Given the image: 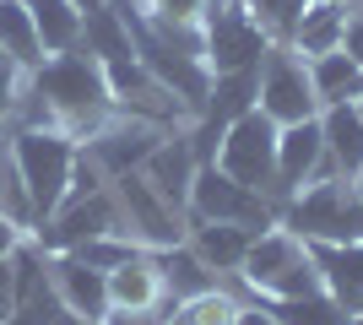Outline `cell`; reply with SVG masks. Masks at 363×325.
<instances>
[{
  "mask_svg": "<svg viewBox=\"0 0 363 325\" xmlns=\"http://www.w3.org/2000/svg\"><path fill=\"white\" fill-rule=\"evenodd\" d=\"M28 87L49 103L55 125H60L71 141H87L92 130L114 114V87H108V71L92 60L87 49L44 55V60L28 71Z\"/></svg>",
  "mask_w": 363,
  "mask_h": 325,
  "instance_id": "obj_1",
  "label": "cell"
},
{
  "mask_svg": "<svg viewBox=\"0 0 363 325\" xmlns=\"http://www.w3.org/2000/svg\"><path fill=\"white\" fill-rule=\"evenodd\" d=\"M277 222L303 244H352L363 239V201L352 179H315L277 206Z\"/></svg>",
  "mask_w": 363,
  "mask_h": 325,
  "instance_id": "obj_2",
  "label": "cell"
},
{
  "mask_svg": "<svg viewBox=\"0 0 363 325\" xmlns=\"http://www.w3.org/2000/svg\"><path fill=\"white\" fill-rule=\"evenodd\" d=\"M11 157H16V173H22V190H28V206H33V228H38L71 195L76 141L65 130H16Z\"/></svg>",
  "mask_w": 363,
  "mask_h": 325,
  "instance_id": "obj_3",
  "label": "cell"
},
{
  "mask_svg": "<svg viewBox=\"0 0 363 325\" xmlns=\"http://www.w3.org/2000/svg\"><path fill=\"white\" fill-rule=\"evenodd\" d=\"M239 277H244V287H255L260 298H298V293L325 287L315 255H309V244H303L298 233H288L282 222H272V228L250 244Z\"/></svg>",
  "mask_w": 363,
  "mask_h": 325,
  "instance_id": "obj_4",
  "label": "cell"
},
{
  "mask_svg": "<svg viewBox=\"0 0 363 325\" xmlns=\"http://www.w3.org/2000/svg\"><path fill=\"white\" fill-rule=\"evenodd\" d=\"M201 49H206V71L228 76V71H255L272 55V38L244 11V0H206L201 6Z\"/></svg>",
  "mask_w": 363,
  "mask_h": 325,
  "instance_id": "obj_5",
  "label": "cell"
},
{
  "mask_svg": "<svg viewBox=\"0 0 363 325\" xmlns=\"http://www.w3.org/2000/svg\"><path fill=\"white\" fill-rule=\"evenodd\" d=\"M277 130H282V125H277L272 114L250 108V114H239V120L223 130L217 157H212L223 173H233L239 185L260 190L272 206H277Z\"/></svg>",
  "mask_w": 363,
  "mask_h": 325,
  "instance_id": "obj_6",
  "label": "cell"
},
{
  "mask_svg": "<svg viewBox=\"0 0 363 325\" xmlns=\"http://www.w3.org/2000/svg\"><path fill=\"white\" fill-rule=\"evenodd\" d=\"M108 190H114L120 228H125L130 244H141V249H174V244H184V233H190V228H184V212H174V206L147 185V173H141V169L108 179Z\"/></svg>",
  "mask_w": 363,
  "mask_h": 325,
  "instance_id": "obj_7",
  "label": "cell"
},
{
  "mask_svg": "<svg viewBox=\"0 0 363 325\" xmlns=\"http://www.w3.org/2000/svg\"><path fill=\"white\" fill-rule=\"evenodd\" d=\"M104 233H120V206H114V190H87V195H65L55 206V217L38 222V244L49 255H71L76 244H87V239H104Z\"/></svg>",
  "mask_w": 363,
  "mask_h": 325,
  "instance_id": "obj_8",
  "label": "cell"
},
{
  "mask_svg": "<svg viewBox=\"0 0 363 325\" xmlns=\"http://www.w3.org/2000/svg\"><path fill=\"white\" fill-rule=\"evenodd\" d=\"M190 217L201 222H250V228H272L277 206L260 195V190L239 185L233 173H223L217 163H201L196 185H190Z\"/></svg>",
  "mask_w": 363,
  "mask_h": 325,
  "instance_id": "obj_9",
  "label": "cell"
},
{
  "mask_svg": "<svg viewBox=\"0 0 363 325\" xmlns=\"http://www.w3.org/2000/svg\"><path fill=\"white\" fill-rule=\"evenodd\" d=\"M260 114H272L277 125H298V120H315L320 114V98H315V81H309V65L288 49H277L260 60V98H255Z\"/></svg>",
  "mask_w": 363,
  "mask_h": 325,
  "instance_id": "obj_10",
  "label": "cell"
},
{
  "mask_svg": "<svg viewBox=\"0 0 363 325\" xmlns=\"http://www.w3.org/2000/svg\"><path fill=\"white\" fill-rule=\"evenodd\" d=\"M163 136H168L163 125H147V120H136V114H120V108H114V114H108V120L98 125L87 141H76V147L98 163V173H104V179H120V173L141 169V163L152 157V147H157Z\"/></svg>",
  "mask_w": 363,
  "mask_h": 325,
  "instance_id": "obj_11",
  "label": "cell"
},
{
  "mask_svg": "<svg viewBox=\"0 0 363 325\" xmlns=\"http://www.w3.org/2000/svg\"><path fill=\"white\" fill-rule=\"evenodd\" d=\"M315 179H331V169H325L320 114L277 130V206L288 201V195H298L303 185H315Z\"/></svg>",
  "mask_w": 363,
  "mask_h": 325,
  "instance_id": "obj_12",
  "label": "cell"
},
{
  "mask_svg": "<svg viewBox=\"0 0 363 325\" xmlns=\"http://www.w3.org/2000/svg\"><path fill=\"white\" fill-rule=\"evenodd\" d=\"M49 277H55V293H60L65 314L104 325V314H108V271L76 261V255H49Z\"/></svg>",
  "mask_w": 363,
  "mask_h": 325,
  "instance_id": "obj_13",
  "label": "cell"
},
{
  "mask_svg": "<svg viewBox=\"0 0 363 325\" xmlns=\"http://www.w3.org/2000/svg\"><path fill=\"white\" fill-rule=\"evenodd\" d=\"M157 304H179L163 282L157 249H136L130 261L108 271V309H157Z\"/></svg>",
  "mask_w": 363,
  "mask_h": 325,
  "instance_id": "obj_14",
  "label": "cell"
},
{
  "mask_svg": "<svg viewBox=\"0 0 363 325\" xmlns=\"http://www.w3.org/2000/svg\"><path fill=\"white\" fill-rule=\"evenodd\" d=\"M196 152H190V136H163L157 147H152V157L141 163V173H147V185L163 195L174 212L190 217V185H196Z\"/></svg>",
  "mask_w": 363,
  "mask_h": 325,
  "instance_id": "obj_15",
  "label": "cell"
},
{
  "mask_svg": "<svg viewBox=\"0 0 363 325\" xmlns=\"http://www.w3.org/2000/svg\"><path fill=\"white\" fill-rule=\"evenodd\" d=\"M309 255L320 266L325 293L358 320L363 314V239H352V244H309Z\"/></svg>",
  "mask_w": 363,
  "mask_h": 325,
  "instance_id": "obj_16",
  "label": "cell"
},
{
  "mask_svg": "<svg viewBox=\"0 0 363 325\" xmlns=\"http://www.w3.org/2000/svg\"><path fill=\"white\" fill-rule=\"evenodd\" d=\"M260 233L266 228H250V222H201V217H190V239L184 244L223 277V271H239L244 266V255H250V244Z\"/></svg>",
  "mask_w": 363,
  "mask_h": 325,
  "instance_id": "obj_17",
  "label": "cell"
},
{
  "mask_svg": "<svg viewBox=\"0 0 363 325\" xmlns=\"http://www.w3.org/2000/svg\"><path fill=\"white\" fill-rule=\"evenodd\" d=\"M320 136H325V169H331V179H352L363 169V108L331 103L320 114Z\"/></svg>",
  "mask_w": 363,
  "mask_h": 325,
  "instance_id": "obj_18",
  "label": "cell"
},
{
  "mask_svg": "<svg viewBox=\"0 0 363 325\" xmlns=\"http://www.w3.org/2000/svg\"><path fill=\"white\" fill-rule=\"evenodd\" d=\"M309 81H315L320 108H331V103H358V98H363V65L352 60L347 49L315 55V60H309Z\"/></svg>",
  "mask_w": 363,
  "mask_h": 325,
  "instance_id": "obj_19",
  "label": "cell"
},
{
  "mask_svg": "<svg viewBox=\"0 0 363 325\" xmlns=\"http://www.w3.org/2000/svg\"><path fill=\"white\" fill-rule=\"evenodd\" d=\"M33 28H38V44L44 55H65V49H82V22L87 11L76 0H28Z\"/></svg>",
  "mask_w": 363,
  "mask_h": 325,
  "instance_id": "obj_20",
  "label": "cell"
},
{
  "mask_svg": "<svg viewBox=\"0 0 363 325\" xmlns=\"http://www.w3.org/2000/svg\"><path fill=\"white\" fill-rule=\"evenodd\" d=\"M0 55L16 71H33L44 60V44H38V28H33L28 0H0Z\"/></svg>",
  "mask_w": 363,
  "mask_h": 325,
  "instance_id": "obj_21",
  "label": "cell"
},
{
  "mask_svg": "<svg viewBox=\"0 0 363 325\" xmlns=\"http://www.w3.org/2000/svg\"><path fill=\"white\" fill-rule=\"evenodd\" d=\"M342 33H347V6H342V0H309L298 33H293V49L315 60V55L342 49Z\"/></svg>",
  "mask_w": 363,
  "mask_h": 325,
  "instance_id": "obj_22",
  "label": "cell"
},
{
  "mask_svg": "<svg viewBox=\"0 0 363 325\" xmlns=\"http://www.w3.org/2000/svg\"><path fill=\"white\" fill-rule=\"evenodd\" d=\"M157 266H163V282H168V293L179 298H196L206 293V287H217V271L206 261H201L190 244H174V249H157Z\"/></svg>",
  "mask_w": 363,
  "mask_h": 325,
  "instance_id": "obj_23",
  "label": "cell"
},
{
  "mask_svg": "<svg viewBox=\"0 0 363 325\" xmlns=\"http://www.w3.org/2000/svg\"><path fill=\"white\" fill-rule=\"evenodd\" d=\"M266 309L277 314V325H352V314L342 309L325 287L298 293V298H266Z\"/></svg>",
  "mask_w": 363,
  "mask_h": 325,
  "instance_id": "obj_24",
  "label": "cell"
},
{
  "mask_svg": "<svg viewBox=\"0 0 363 325\" xmlns=\"http://www.w3.org/2000/svg\"><path fill=\"white\" fill-rule=\"evenodd\" d=\"M244 11L260 22V33H266L272 44H293V33H298L309 0H244Z\"/></svg>",
  "mask_w": 363,
  "mask_h": 325,
  "instance_id": "obj_25",
  "label": "cell"
},
{
  "mask_svg": "<svg viewBox=\"0 0 363 325\" xmlns=\"http://www.w3.org/2000/svg\"><path fill=\"white\" fill-rule=\"evenodd\" d=\"M141 244H130V239H120V233H104V239H87V244H76L71 255L76 261H87V266H98V271H114L120 261H130Z\"/></svg>",
  "mask_w": 363,
  "mask_h": 325,
  "instance_id": "obj_26",
  "label": "cell"
},
{
  "mask_svg": "<svg viewBox=\"0 0 363 325\" xmlns=\"http://www.w3.org/2000/svg\"><path fill=\"white\" fill-rule=\"evenodd\" d=\"M22 76H28V71H16V65H0V136H11V114H16Z\"/></svg>",
  "mask_w": 363,
  "mask_h": 325,
  "instance_id": "obj_27",
  "label": "cell"
},
{
  "mask_svg": "<svg viewBox=\"0 0 363 325\" xmlns=\"http://www.w3.org/2000/svg\"><path fill=\"white\" fill-rule=\"evenodd\" d=\"M22 239H28V228H22L16 217H6V212H0V261H11L16 249H22Z\"/></svg>",
  "mask_w": 363,
  "mask_h": 325,
  "instance_id": "obj_28",
  "label": "cell"
},
{
  "mask_svg": "<svg viewBox=\"0 0 363 325\" xmlns=\"http://www.w3.org/2000/svg\"><path fill=\"white\" fill-rule=\"evenodd\" d=\"M233 325H277V314L272 309H239V320Z\"/></svg>",
  "mask_w": 363,
  "mask_h": 325,
  "instance_id": "obj_29",
  "label": "cell"
},
{
  "mask_svg": "<svg viewBox=\"0 0 363 325\" xmlns=\"http://www.w3.org/2000/svg\"><path fill=\"white\" fill-rule=\"evenodd\" d=\"M0 325H38V320H33V314H22V309H6V314H0Z\"/></svg>",
  "mask_w": 363,
  "mask_h": 325,
  "instance_id": "obj_30",
  "label": "cell"
},
{
  "mask_svg": "<svg viewBox=\"0 0 363 325\" xmlns=\"http://www.w3.org/2000/svg\"><path fill=\"white\" fill-rule=\"evenodd\" d=\"M76 6H82V11H98V6H108V0H76Z\"/></svg>",
  "mask_w": 363,
  "mask_h": 325,
  "instance_id": "obj_31",
  "label": "cell"
},
{
  "mask_svg": "<svg viewBox=\"0 0 363 325\" xmlns=\"http://www.w3.org/2000/svg\"><path fill=\"white\" fill-rule=\"evenodd\" d=\"M352 190H358V201H363V169H358V173H352Z\"/></svg>",
  "mask_w": 363,
  "mask_h": 325,
  "instance_id": "obj_32",
  "label": "cell"
},
{
  "mask_svg": "<svg viewBox=\"0 0 363 325\" xmlns=\"http://www.w3.org/2000/svg\"><path fill=\"white\" fill-rule=\"evenodd\" d=\"M0 65H6V55H0Z\"/></svg>",
  "mask_w": 363,
  "mask_h": 325,
  "instance_id": "obj_33",
  "label": "cell"
}]
</instances>
